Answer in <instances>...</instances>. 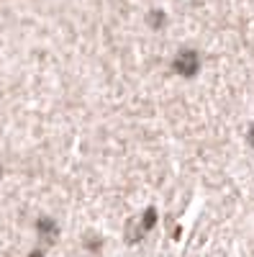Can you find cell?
Returning a JSON list of instances; mask_svg holds the SVG:
<instances>
[{"label":"cell","instance_id":"obj_6","mask_svg":"<svg viewBox=\"0 0 254 257\" xmlns=\"http://www.w3.org/2000/svg\"><path fill=\"white\" fill-rule=\"evenodd\" d=\"M29 257H44V252H41V249H34V252H31Z\"/></svg>","mask_w":254,"mask_h":257},{"label":"cell","instance_id":"obj_1","mask_svg":"<svg viewBox=\"0 0 254 257\" xmlns=\"http://www.w3.org/2000/svg\"><path fill=\"white\" fill-rule=\"evenodd\" d=\"M169 70H172V75L180 77V80H193L203 70V57L195 47H182L172 54V59H169Z\"/></svg>","mask_w":254,"mask_h":257},{"label":"cell","instance_id":"obj_3","mask_svg":"<svg viewBox=\"0 0 254 257\" xmlns=\"http://www.w3.org/2000/svg\"><path fill=\"white\" fill-rule=\"evenodd\" d=\"M36 231H39L41 239L52 242V239H57V221L49 219V216H41V219L36 221Z\"/></svg>","mask_w":254,"mask_h":257},{"label":"cell","instance_id":"obj_2","mask_svg":"<svg viewBox=\"0 0 254 257\" xmlns=\"http://www.w3.org/2000/svg\"><path fill=\"white\" fill-rule=\"evenodd\" d=\"M169 24V16L164 8H149L146 11V26H149L152 31H164Z\"/></svg>","mask_w":254,"mask_h":257},{"label":"cell","instance_id":"obj_5","mask_svg":"<svg viewBox=\"0 0 254 257\" xmlns=\"http://www.w3.org/2000/svg\"><path fill=\"white\" fill-rule=\"evenodd\" d=\"M246 144H249V147L254 149V121H251V123L246 126Z\"/></svg>","mask_w":254,"mask_h":257},{"label":"cell","instance_id":"obj_4","mask_svg":"<svg viewBox=\"0 0 254 257\" xmlns=\"http://www.w3.org/2000/svg\"><path fill=\"white\" fill-rule=\"evenodd\" d=\"M157 219H159L157 206H146L144 213H141V219H139V229H141V234H149V231L157 226Z\"/></svg>","mask_w":254,"mask_h":257}]
</instances>
